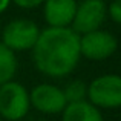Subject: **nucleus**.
<instances>
[{
  "mask_svg": "<svg viewBox=\"0 0 121 121\" xmlns=\"http://www.w3.org/2000/svg\"><path fill=\"white\" fill-rule=\"evenodd\" d=\"M29 101H31V106H34L39 112L46 113V115L60 113L68 106L63 89L57 87L54 84H46V83L35 86L31 91Z\"/></svg>",
  "mask_w": 121,
  "mask_h": 121,
  "instance_id": "7",
  "label": "nucleus"
},
{
  "mask_svg": "<svg viewBox=\"0 0 121 121\" xmlns=\"http://www.w3.org/2000/svg\"><path fill=\"white\" fill-rule=\"evenodd\" d=\"M61 113V121H104L98 107L91 104L87 100L68 104Z\"/></svg>",
  "mask_w": 121,
  "mask_h": 121,
  "instance_id": "9",
  "label": "nucleus"
},
{
  "mask_svg": "<svg viewBox=\"0 0 121 121\" xmlns=\"http://www.w3.org/2000/svg\"><path fill=\"white\" fill-rule=\"evenodd\" d=\"M118 49V40L107 31H92L80 35V54L87 60L101 61L115 54Z\"/></svg>",
  "mask_w": 121,
  "mask_h": 121,
  "instance_id": "5",
  "label": "nucleus"
},
{
  "mask_svg": "<svg viewBox=\"0 0 121 121\" xmlns=\"http://www.w3.org/2000/svg\"><path fill=\"white\" fill-rule=\"evenodd\" d=\"M0 32H2V23H0Z\"/></svg>",
  "mask_w": 121,
  "mask_h": 121,
  "instance_id": "15",
  "label": "nucleus"
},
{
  "mask_svg": "<svg viewBox=\"0 0 121 121\" xmlns=\"http://www.w3.org/2000/svg\"><path fill=\"white\" fill-rule=\"evenodd\" d=\"M63 94H65L68 104L84 101L87 97V84L81 80H74L63 89Z\"/></svg>",
  "mask_w": 121,
  "mask_h": 121,
  "instance_id": "11",
  "label": "nucleus"
},
{
  "mask_svg": "<svg viewBox=\"0 0 121 121\" xmlns=\"http://www.w3.org/2000/svg\"><path fill=\"white\" fill-rule=\"evenodd\" d=\"M77 0H44V20L49 28H69L77 11Z\"/></svg>",
  "mask_w": 121,
  "mask_h": 121,
  "instance_id": "8",
  "label": "nucleus"
},
{
  "mask_svg": "<svg viewBox=\"0 0 121 121\" xmlns=\"http://www.w3.org/2000/svg\"><path fill=\"white\" fill-rule=\"evenodd\" d=\"M107 12L115 23L121 25V0H113L107 8Z\"/></svg>",
  "mask_w": 121,
  "mask_h": 121,
  "instance_id": "12",
  "label": "nucleus"
},
{
  "mask_svg": "<svg viewBox=\"0 0 121 121\" xmlns=\"http://www.w3.org/2000/svg\"><path fill=\"white\" fill-rule=\"evenodd\" d=\"M29 92L17 81L0 86V115L6 121H18L29 112Z\"/></svg>",
  "mask_w": 121,
  "mask_h": 121,
  "instance_id": "2",
  "label": "nucleus"
},
{
  "mask_svg": "<svg viewBox=\"0 0 121 121\" xmlns=\"http://www.w3.org/2000/svg\"><path fill=\"white\" fill-rule=\"evenodd\" d=\"M9 3H11V0H0V14H2V12H5L6 9H8Z\"/></svg>",
  "mask_w": 121,
  "mask_h": 121,
  "instance_id": "14",
  "label": "nucleus"
},
{
  "mask_svg": "<svg viewBox=\"0 0 121 121\" xmlns=\"http://www.w3.org/2000/svg\"><path fill=\"white\" fill-rule=\"evenodd\" d=\"M0 121H3V120H0Z\"/></svg>",
  "mask_w": 121,
  "mask_h": 121,
  "instance_id": "16",
  "label": "nucleus"
},
{
  "mask_svg": "<svg viewBox=\"0 0 121 121\" xmlns=\"http://www.w3.org/2000/svg\"><path fill=\"white\" fill-rule=\"evenodd\" d=\"M11 2H14L17 6H20L23 9H32L40 6L41 3H44V0H11Z\"/></svg>",
  "mask_w": 121,
  "mask_h": 121,
  "instance_id": "13",
  "label": "nucleus"
},
{
  "mask_svg": "<svg viewBox=\"0 0 121 121\" xmlns=\"http://www.w3.org/2000/svg\"><path fill=\"white\" fill-rule=\"evenodd\" d=\"M107 15V5L104 0H83L77 5L75 17L72 22L74 32L78 35L100 29Z\"/></svg>",
  "mask_w": 121,
  "mask_h": 121,
  "instance_id": "6",
  "label": "nucleus"
},
{
  "mask_svg": "<svg viewBox=\"0 0 121 121\" xmlns=\"http://www.w3.org/2000/svg\"><path fill=\"white\" fill-rule=\"evenodd\" d=\"M80 35L71 28H46L40 31L32 48V58L41 74L52 78L69 75L78 65Z\"/></svg>",
  "mask_w": 121,
  "mask_h": 121,
  "instance_id": "1",
  "label": "nucleus"
},
{
  "mask_svg": "<svg viewBox=\"0 0 121 121\" xmlns=\"http://www.w3.org/2000/svg\"><path fill=\"white\" fill-rule=\"evenodd\" d=\"M87 98L89 103L98 109L121 107V77L115 74L97 77L87 84Z\"/></svg>",
  "mask_w": 121,
  "mask_h": 121,
  "instance_id": "3",
  "label": "nucleus"
},
{
  "mask_svg": "<svg viewBox=\"0 0 121 121\" xmlns=\"http://www.w3.org/2000/svg\"><path fill=\"white\" fill-rule=\"evenodd\" d=\"M39 35L37 23L28 18H15L2 29V43L12 52L29 51L35 46Z\"/></svg>",
  "mask_w": 121,
  "mask_h": 121,
  "instance_id": "4",
  "label": "nucleus"
},
{
  "mask_svg": "<svg viewBox=\"0 0 121 121\" xmlns=\"http://www.w3.org/2000/svg\"><path fill=\"white\" fill-rule=\"evenodd\" d=\"M17 72V57L15 52L5 46L0 41V86L8 81H12Z\"/></svg>",
  "mask_w": 121,
  "mask_h": 121,
  "instance_id": "10",
  "label": "nucleus"
}]
</instances>
